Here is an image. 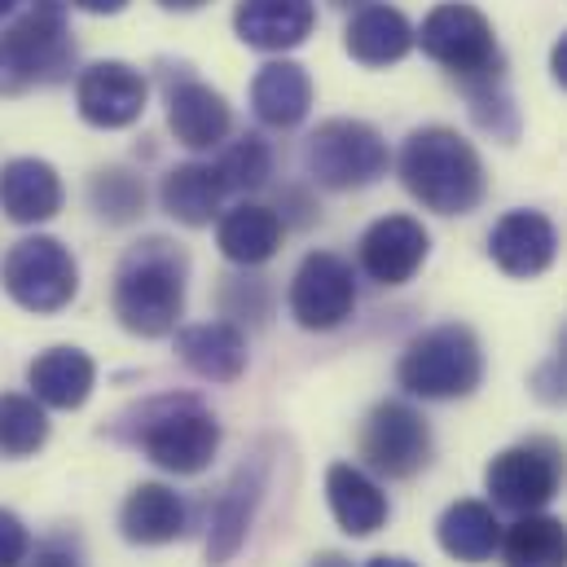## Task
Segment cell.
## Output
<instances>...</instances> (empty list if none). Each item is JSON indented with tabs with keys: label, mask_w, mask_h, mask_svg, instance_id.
Returning <instances> with one entry per match:
<instances>
[{
	"label": "cell",
	"mask_w": 567,
	"mask_h": 567,
	"mask_svg": "<svg viewBox=\"0 0 567 567\" xmlns=\"http://www.w3.org/2000/svg\"><path fill=\"white\" fill-rule=\"evenodd\" d=\"M334 4H352V0H334Z\"/></svg>",
	"instance_id": "cell-44"
},
{
	"label": "cell",
	"mask_w": 567,
	"mask_h": 567,
	"mask_svg": "<svg viewBox=\"0 0 567 567\" xmlns=\"http://www.w3.org/2000/svg\"><path fill=\"white\" fill-rule=\"evenodd\" d=\"M66 4L80 9V13H97V18H111V13L128 9V0H66Z\"/></svg>",
	"instance_id": "cell-37"
},
{
	"label": "cell",
	"mask_w": 567,
	"mask_h": 567,
	"mask_svg": "<svg viewBox=\"0 0 567 567\" xmlns=\"http://www.w3.org/2000/svg\"><path fill=\"white\" fill-rule=\"evenodd\" d=\"M31 555V533L13 511H0V567H22Z\"/></svg>",
	"instance_id": "cell-34"
},
{
	"label": "cell",
	"mask_w": 567,
	"mask_h": 567,
	"mask_svg": "<svg viewBox=\"0 0 567 567\" xmlns=\"http://www.w3.org/2000/svg\"><path fill=\"white\" fill-rule=\"evenodd\" d=\"M528 388H533V396L546 401V405H567V370L555 357L533 370V383H528Z\"/></svg>",
	"instance_id": "cell-35"
},
{
	"label": "cell",
	"mask_w": 567,
	"mask_h": 567,
	"mask_svg": "<svg viewBox=\"0 0 567 567\" xmlns=\"http://www.w3.org/2000/svg\"><path fill=\"white\" fill-rule=\"evenodd\" d=\"M317 27V0H238L234 31L247 49L286 53L299 49Z\"/></svg>",
	"instance_id": "cell-15"
},
{
	"label": "cell",
	"mask_w": 567,
	"mask_h": 567,
	"mask_svg": "<svg viewBox=\"0 0 567 567\" xmlns=\"http://www.w3.org/2000/svg\"><path fill=\"white\" fill-rule=\"evenodd\" d=\"M502 567H567V524L533 511L502 528Z\"/></svg>",
	"instance_id": "cell-28"
},
{
	"label": "cell",
	"mask_w": 567,
	"mask_h": 567,
	"mask_svg": "<svg viewBox=\"0 0 567 567\" xmlns=\"http://www.w3.org/2000/svg\"><path fill=\"white\" fill-rule=\"evenodd\" d=\"M426 251H431V234L423 229V220L401 216V212L374 220V225L361 234V243H357L361 274L379 286L414 282V274L426 265Z\"/></svg>",
	"instance_id": "cell-13"
},
{
	"label": "cell",
	"mask_w": 567,
	"mask_h": 567,
	"mask_svg": "<svg viewBox=\"0 0 567 567\" xmlns=\"http://www.w3.org/2000/svg\"><path fill=\"white\" fill-rule=\"evenodd\" d=\"M555 361H559V365L567 370V326L559 330V348H555Z\"/></svg>",
	"instance_id": "cell-42"
},
{
	"label": "cell",
	"mask_w": 567,
	"mask_h": 567,
	"mask_svg": "<svg viewBox=\"0 0 567 567\" xmlns=\"http://www.w3.org/2000/svg\"><path fill=\"white\" fill-rule=\"evenodd\" d=\"M220 303H225V317L265 321L269 317V282L265 278H229L220 290Z\"/></svg>",
	"instance_id": "cell-33"
},
{
	"label": "cell",
	"mask_w": 567,
	"mask_h": 567,
	"mask_svg": "<svg viewBox=\"0 0 567 567\" xmlns=\"http://www.w3.org/2000/svg\"><path fill=\"white\" fill-rule=\"evenodd\" d=\"M0 282L9 290V299L27 312H62L80 290V265L66 251V243L35 234L9 247Z\"/></svg>",
	"instance_id": "cell-9"
},
{
	"label": "cell",
	"mask_w": 567,
	"mask_h": 567,
	"mask_svg": "<svg viewBox=\"0 0 567 567\" xmlns=\"http://www.w3.org/2000/svg\"><path fill=\"white\" fill-rule=\"evenodd\" d=\"M225 194H229V185L216 163H176L158 185L163 212L189 229H207L212 220H220Z\"/></svg>",
	"instance_id": "cell-19"
},
{
	"label": "cell",
	"mask_w": 567,
	"mask_h": 567,
	"mask_svg": "<svg viewBox=\"0 0 567 567\" xmlns=\"http://www.w3.org/2000/svg\"><path fill=\"white\" fill-rule=\"evenodd\" d=\"M89 203L106 225H133L145 212V185L128 167H102L89 181Z\"/></svg>",
	"instance_id": "cell-30"
},
{
	"label": "cell",
	"mask_w": 567,
	"mask_h": 567,
	"mask_svg": "<svg viewBox=\"0 0 567 567\" xmlns=\"http://www.w3.org/2000/svg\"><path fill=\"white\" fill-rule=\"evenodd\" d=\"M145 97H150V84L128 62H93L75 80L80 120L93 128H106V133L133 128L145 115Z\"/></svg>",
	"instance_id": "cell-12"
},
{
	"label": "cell",
	"mask_w": 567,
	"mask_h": 567,
	"mask_svg": "<svg viewBox=\"0 0 567 567\" xmlns=\"http://www.w3.org/2000/svg\"><path fill=\"white\" fill-rule=\"evenodd\" d=\"M137 449L172 475H198L220 453V419L194 396H158L137 410Z\"/></svg>",
	"instance_id": "cell-5"
},
{
	"label": "cell",
	"mask_w": 567,
	"mask_h": 567,
	"mask_svg": "<svg viewBox=\"0 0 567 567\" xmlns=\"http://www.w3.org/2000/svg\"><path fill=\"white\" fill-rule=\"evenodd\" d=\"M414 27L396 4H361L343 31V49L361 66H396L414 49Z\"/></svg>",
	"instance_id": "cell-22"
},
{
	"label": "cell",
	"mask_w": 567,
	"mask_h": 567,
	"mask_svg": "<svg viewBox=\"0 0 567 567\" xmlns=\"http://www.w3.org/2000/svg\"><path fill=\"white\" fill-rule=\"evenodd\" d=\"M49 440V414L35 396L4 392L0 396V457H31Z\"/></svg>",
	"instance_id": "cell-29"
},
{
	"label": "cell",
	"mask_w": 567,
	"mask_h": 567,
	"mask_svg": "<svg viewBox=\"0 0 567 567\" xmlns=\"http://www.w3.org/2000/svg\"><path fill=\"white\" fill-rule=\"evenodd\" d=\"M251 111L265 128H278V133L303 124L312 111V75L290 58L260 66L251 80Z\"/></svg>",
	"instance_id": "cell-25"
},
{
	"label": "cell",
	"mask_w": 567,
	"mask_h": 567,
	"mask_svg": "<svg viewBox=\"0 0 567 567\" xmlns=\"http://www.w3.org/2000/svg\"><path fill=\"white\" fill-rule=\"evenodd\" d=\"M466 93H471V111H475L480 128L493 133V137H502V142H515L519 115H515L511 97L502 93V84L497 80H480V84H466Z\"/></svg>",
	"instance_id": "cell-32"
},
{
	"label": "cell",
	"mask_w": 567,
	"mask_h": 567,
	"mask_svg": "<svg viewBox=\"0 0 567 567\" xmlns=\"http://www.w3.org/2000/svg\"><path fill=\"white\" fill-rule=\"evenodd\" d=\"M550 71H555V84L567 89V31L559 35V44L550 49Z\"/></svg>",
	"instance_id": "cell-38"
},
{
	"label": "cell",
	"mask_w": 567,
	"mask_h": 567,
	"mask_svg": "<svg viewBox=\"0 0 567 567\" xmlns=\"http://www.w3.org/2000/svg\"><path fill=\"white\" fill-rule=\"evenodd\" d=\"M564 480H567L564 444H555V440H546V435L519 440V444L502 449V453L484 466V488H488L493 506H502V511H511V515L546 511V506L564 493Z\"/></svg>",
	"instance_id": "cell-8"
},
{
	"label": "cell",
	"mask_w": 567,
	"mask_h": 567,
	"mask_svg": "<svg viewBox=\"0 0 567 567\" xmlns=\"http://www.w3.org/2000/svg\"><path fill=\"white\" fill-rule=\"evenodd\" d=\"M163 9H172V13H189V9H203L207 0H158Z\"/></svg>",
	"instance_id": "cell-40"
},
{
	"label": "cell",
	"mask_w": 567,
	"mask_h": 567,
	"mask_svg": "<svg viewBox=\"0 0 567 567\" xmlns=\"http://www.w3.org/2000/svg\"><path fill=\"white\" fill-rule=\"evenodd\" d=\"M326 502H330L334 524L348 537H374L392 515L388 493L374 484V475H365L352 462H334L326 471Z\"/></svg>",
	"instance_id": "cell-21"
},
{
	"label": "cell",
	"mask_w": 567,
	"mask_h": 567,
	"mask_svg": "<svg viewBox=\"0 0 567 567\" xmlns=\"http://www.w3.org/2000/svg\"><path fill=\"white\" fill-rule=\"evenodd\" d=\"M286 238V220L265 207V203H238L220 216L216 225V243H220V256L229 265H243V269H256V265H269L278 256Z\"/></svg>",
	"instance_id": "cell-24"
},
{
	"label": "cell",
	"mask_w": 567,
	"mask_h": 567,
	"mask_svg": "<svg viewBox=\"0 0 567 567\" xmlns=\"http://www.w3.org/2000/svg\"><path fill=\"white\" fill-rule=\"evenodd\" d=\"M365 567H419V564H410V559H401V555H374Z\"/></svg>",
	"instance_id": "cell-39"
},
{
	"label": "cell",
	"mask_w": 567,
	"mask_h": 567,
	"mask_svg": "<svg viewBox=\"0 0 567 567\" xmlns=\"http://www.w3.org/2000/svg\"><path fill=\"white\" fill-rule=\"evenodd\" d=\"M357 453L383 480H414L419 471L431 466L435 440H431V426H426V419L414 405H405V401H379L365 414V423H361Z\"/></svg>",
	"instance_id": "cell-10"
},
{
	"label": "cell",
	"mask_w": 567,
	"mask_h": 567,
	"mask_svg": "<svg viewBox=\"0 0 567 567\" xmlns=\"http://www.w3.org/2000/svg\"><path fill=\"white\" fill-rule=\"evenodd\" d=\"M435 542L449 559L457 564H488L502 546V524H497V511L488 502H475V497H462L453 502L440 524H435Z\"/></svg>",
	"instance_id": "cell-27"
},
{
	"label": "cell",
	"mask_w": 567,
	"mask_h": 567,
	"mask_svg": "<svg viewBox=\"0 0 567 567\" xmlns=\"http://www.w3.org/2000/svg\"><path fill=\"white\" fill-rule=\"evenodd\" d=\"M176 357L207 383H234L247 370V334L234 321H198L176 330Z\"/></svg>",
	"instance_id": "cell-20"
},
{
	"label": "cell",
	"mask_w": 567,
	"mask_h": 567,
	"mask_svg": "<svg viewBox=\"0 0 567 567\" xmlns=\"http://www.w3.org/2000/svg\"><path fill=\"white\" fill-rule=\"evenodd\" d=\"M488 256L506 278H542L559 256V229L546 212L515 207L493 225Z\"/></svg>",
	"instance_id": "cell-14"
},
{
	"label": "cell",
	"mask_w": 567,
	"mask_h": 567,
	"mask_svg": "<svg viewBox=\"0 0 567 567\" xmlns=\"http://www.w3.org/2000/svg\"><path fill=\"white\" fill-rule=\"evenodd\" d=\"M401 185L414 203H423L435 216H471L484 203L488 172L480 150L466 142L457 128H414L401 154H396Z\"/></svg>",
	"instance_id": "cell-1"
},
{
	"label": "cell",
	"mask_w": 567,
	"mask_h": 567,
	"mask_svg": "<svg viewBox=\"0 0 567 567\" xmlns=\"http://www.w3.org/2000/svg\"><path fill=\"white\" fill-rule=\"evenodd\" d=\"M286 308L295 317V326L303 330H334L352 317L357 308V278L352 265L334 251H308L290 278L286 290Z\"/></svg>",
	"instance_id": "cell-11"
},
{
	"label": "cell",
	"mask_w": 567,
	"mask_h": 567,
	"mask_svg": "<svg viewBox=\"0 0 567 567\" xmlns=\"http://www.w3.org/2000/svg\"><path fill=\"white\" fill-rule=\"evenodd\" d=\"M414 44H423V53L444 66L449 75H457L462 84H480V80H497L502 75V53H497V35L493 22L462 0H444L423 18Z\"/></svg>",
	"instance_id": "cell-7"
},
{
	"label": "cell",
	"mask_w": 567,
	"mask_h": 567,
	"mask_svg": "<svg viewBox=\"0 0 567 567\" xmlns=\"http://www.w3.org/2000/svg\"><path fill=\"white\" fill-rule=\"evenodd\" d=\"M396 379L410 396L462 401L484 383V348H480L475 330L462 321L431 326L401 352Z\"/></svg>",
	"instance_id": "cell-4"
},
{
	"label": "cell",
	"mask_w": 567,
	"mask_h": 567,
	"mask_svg": "<svg viewBox=\"0 0 567 567\" xmlns=\"http://www.w3.org/2000/svg\"><path fill=\"white\" fill-rule=\"evenodd\" d=\"M303 167L321 189L348 194L383 181L392 167V150L365 120H326L303 142Z\"/></svg>",
	"instance_id": "cell-6"
},
{
	"label": "cell",
	"mask_w": 567,
	"mask_h": 567,
	"mask_svg": "<svg viewBox=\"0 0 567 567\" xmlns=\"http://www.w3.org/2000/svg\"><path fill=\"white\" fill-rule=\"evenodd\" d=\"M13 4H18V0H0V18H4V13H13Z\"/></svg>",
	"instance_id": "cell-43"
},
{
	"label": "cell",
	"mask_w": 567,
	"mask_h": 567,
	"mask_svg": "<svg viewBox=\"0 0 567 567\" xmlns=\"http://www.w3.org/2000/svg\"><path fill=\"white\" fill-rule=\"evenodd\" d=\"M27 383H31V396L44 405V410H80L89 396H93V383H97V365L84 348H49L31 361L27 370Z\"/></svg>",
	"instance_id": "cell-23"
},
{
	"label": "cell",
	"mask_w": 567,
	"mask_h": 567,
	"mask_svg": "<svg viewBox=\"0 0 567 567\" xmlns=\"http://www.w3.org/2000/svg\"><path fill=\"white\" fill-rule=\"evenodd\" d=\"M167 128L185 150H216L234 133V111L212 84L181 80L167 93Z\"/></svg>",
	"instance_id": "cell-16"
},
{
	"label": "cell",
	"mask_w": 567,
	"mask_h": 567,
	"mask_svg": "<svg viewBox=\"0 0 567 567\" xmlns=\"http://www.w3.org/2000/svg\"><path fill=\"white\" fill-rule=\"evenodd\" d=\"M66 189L53 163L44 158H9L0 167V212L13 225H44L62 212Z\"/></svg>",
	"instance_id": "cell-17"
},
{
	"label": "cell",
	"mask_w": 567,
	"mask_h": 567,
	"mask_svg": "<svg viewBox=\"0 0 567 567\" xmlns=\"http://www.w3.org/2000/svg\"><path fill=\"white\" fill-rule=\"evenodd\" d=\"M260 493H265V466H243L212 502V524H207V564L220 567L229 564L247 533H251V519H256V506H260Z\"/></svg>",
	"instance_id": "cell-18"
},
{
	"label": "cell",
	"mask_w": 567,
	"mask_h": 567,
	"mask_svg": "<svg viewBox=\"0 0 567 567\" xmlns=\"http://www.w3.org/2000/svg\"><path fill=\"white\" fill-rule=\"evenodd\" d=\"M189 528V506L167 484H137L120 511V533L133 546H167Z\"/></svg>",
	"instance_id": "cell-26"
},
{
	"label": "cell",
	"mask_w": 567,
	"mask_h": 567,
	"mask_svg": "<svg viewBox=\"0 0 567 567\" xmlns=\"http://www.w3.org/2000/svg\"><path fill=\"white\" fill-rule=\"evenodd\" d=\"M308 567H352V564H348L343 555H334V550H326V555H317V559H312V564H308Z\"/></svg>",
	"instance_id": "cell-41"
},
{
	"label": "cell",
	"mask_w": 567,
	"mask_h": 567,
	"mask_svg": "<svg viewBox=\"0 0 567 567\" xmlns=\"http://www.w3.org/2000/svg\"><path fill=\"white\" fill-rule=\"evenodd\" d=\"M216 167H220L229 194H256L274 176V150H269L265 137L247 133V137H238L234 145H225V154H220Z\"/></svg>",
	"instance_id": "cell-31"
},
{
	"label": "cell",
	"mask_w": 567,
	"mask_h": 567,
	"mask_svg": "<svg viewBox=\"0 0 567 567\" xmlns=\"http://www.w3.org/2000/svg\"><path fill=\"white\" fill-rule=\"evenodd\" d=\"M185 274L189 260L176 243L167 238H145L137 243L111 290V308L120 317V326L137 339H163L176 334L181 317H185Z\"/></svg>",
	"instance_id": "cell-2"
},
{
	"label": "cell",
	"mask_w": 567,
	"mask_h": 567,
	"mask_svg": "<svg viewBox=\"0 0 567 567\" xmlns=\"http://www.w3.org/2000/svg\"><path fill=\"white\" fill-rule=\"evenodd\" d=\"M27 564L31 567H84L80 564V550H75L71 542H62V537L35 546V555H27Z\"/></svg>",
	"instance_id": "cell-36"
},
{
	"label": "cell",
	"mask_w": 567,
	"mask_h": 567,
	"mask_svg": "<svg viewBox=\"0 0 567 567\" xmlns=\"http://www.w3.org/2000/svg\"><path fill=\"white\" fill-rule=\"evenodd\" d=\"M75 66L66 0H22V13L0 31V97L62 84Z\"/></svg>",
	"instance_id": "cell-3"
}]
</instances>
